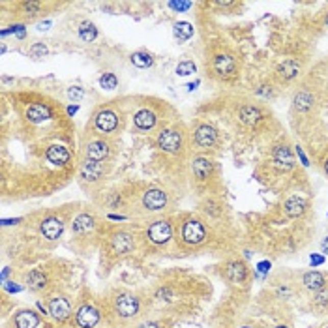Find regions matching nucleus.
Wrapping results in <instances>:
<instances>
[{"label": "nucleus", "instance_id": "39", "mask_svg": "<svg viewBox=\"0 0 328 328\" xmlns=\"http://www.w3.org/2000/svg\"><path fill=\"white\" fill-rule=\"evenodd\" d=\"M12 283H13V282L4 283V289H6V291H10V293H19V291L23 289V287H19V285H12Z\"/></svg>", "mask_w": 328, "mask_h": 328}, {"label": "nucleus", "instance_id": "31", "mask_svg": "<svg viewBox=\"0 0 328 328\" xmlns=\"http://www.w3.org/2000/svg\"><path fill=\"white\" fill-rule=\"evenodd\" d=\"M79 38L83 41H94L98 38V29H96V24L94 23H83L79 27Z\"/></svg>", "mask_w": 328, "mask_h": 328}, {"label": "nucleus", "instance_id": "32", "mask_svg": "<svg viewBox=\"0 0 328 328\" xmlns=\"http://www.w3.org/2000/svg\"><path fill=\"white\" fill-rule=\"evenodd\" d=\"M99 87L105 88V90H115L116 87H118V79H116L115 73H104L102 77H99Z\"/></svg>", "mask_w": 328, "mask_h": 328}, {"label": "nucleus", "instance_id": "48", "mask_svg": "<svg viewBox=\"0 0 328 328\" xmlns=\"http://www.w3.org/2000/svg\"><path fill=\"white\" fill-rule=\"evenodd\" d=\"M276 328H289V326H285V324H280V326H276Z\"/></svg>", "mask_w": 328, "mask_h": 328}, {"label": "nucleus", "instance_id": "13", "mask_svg": "<svg viewBox=\"0 0 328 328\" xmlns=\"http://www.w3.org/2000/svg\"><path fill=\"white\" fill-rule=\"evenodd\" d=\"M216 137H218V132H216L212 126H208V124L197 126V130H195L197 146H201V148H210V146H214V143H216Z\"/></svg>", "mask_w": 328, "mask_h": 328}, {"label": "nucleus", "instance_id": "20", "mask_svg": "<svg viewBox=\"0 0 328 328\" xmlns=\"http://www.w3.org/2000/svg\"><path fill=\"white\" fill-rule=\"evenodd\" d=\"M102 174H104V165L99 161H85L81 167V179L90 180V182L102 179Z\"/></svg>", "mask_w": 328, "mask_h": 328}, {"label": "nucleus", "instance_id": "29", "mask_svg": "<svg viewBox=\"0 0 328 328\" xmlns=\"http://www.w3.org/2000/svg\"><path fill=\"white\" fill-rule=\"evenodd\" d=\"M191 36H193V27L190 23H186V21H180V23L174 24V38L179 41H186L190 40Z\"/></svg>", "mask_w": 328, "mask_h": 328}, {"label": "nucleus", "instance_id": "5", "mask_svg": "<svg viewBox=\"0 0 328 328\" xmlns=\"http://www.w3.org/2000/svg\"><path fill=\"white\" fill-rule=\"evenodd\" d=\"M212 69L218 77H231L238 71V60L229 53H219L212 58Z\"/></svg>", "mask_w": 328, "mask_h": 328}, {"label": "nucleus", "instance_id": "18", "mask_svg": "<svg viewBox=\"0 0 328 328\" xmlns=\"http://www.w3.org/2000/svg\"><path fill=\"white\" fill-rule=\"evenodd\" d=\"M274 165L282 171H291L294 167V160H293V154L287 146H277L274 150Z\"/></svg>", "mask_w": 328, "mask_h": 328}, {"label": "nucleus", "instance_id": "17", "mask_svg": "<svg viewBox=\"0 0 328 328\" xmlns=\"http://www.w3.org/2000/svg\"><path fill=\"white\" fill-rule=\"evenodd\" d=\"M111 246L116 254H130L135 248V242H133V236L128 235V233H116L111 238Z\"/></svg>", "mask_w": 328, "mask_h": 328}, {"label": "nucleus", "instance_id": "44", "mask_svg": "<svg viewBox=\"0 0 328 328\" xmlns=\"http://www.w3.org/2000/svg\"><path fill=\"white\" fill-rule=\"evenodd\" d=\"M139 328H160V326H158L156 322H144V324H141Z\"/></svg>", "mask_w": 328, "mask_h": 328}, {"label": "nucleus", "instance_id": "43", "mask_svg": "<svg viewBox=\"0 0 328 328\" xmlns=\"http://www.w3.org/2000/svg\"><path fill=\"white\" fill-rule=\"evenodd\" d=\"M321 248H322V254H326V255H328V236L324 238V240H322Z\"/></svg>", "mask_w": 328, "mask_h": 328}, {"label": "nucleus", "instance_id": "11", "mask_svg": "<svg viewBox=\"0 0 328 328\" xmlns=\"http://www.w3.org/2000/svg\"><path fill=\"white\" fill-rule=\"evenodd\" d=\"M133 124H135L139 130H143V132H150V130H154V126L158 124V115H156L152 109H148V107H143V109H139L137 113L133 115Z\"/></svg>", "mask_w": 328, "mask_h": 328}, {"label": "nucleus", "instance_id": "30", "mask_svg": "<svg viewBox=\"0 0 328 328\" xmlns=\"http://www.w3.org/2000/svg\"><path fill=\"white\" fill-rule=\"evenodd\" d=\"M294 107L298 111H310L313 107V96L310 92H298L294 96Z\"/></svg>", "mask_w": 328, "mask_h": 328}, {"label": "nucleus", "instance_id": "19", "mask_svg": "<svg viewBox=\"0 0 328 328\" xmlns=\"http://www.w3.org/2000/svg\"><path fill=\"white\" fill-rule=\"evenodd\" d=\"M225 276L229 277L233 283H244L246 277H248V268H246V265L240 263V261H233V263H229L227 268H225Z\"/></svg>", "mask_w": 328, "mask_h": 328}, {"label": "nucleus", "instance_id": "23", "mask_svg": "<svg viewBox=\"0 0 328 328\" xmlns=\"http://www.w3.org/2000/svg\"><path fill=\"white\" fill-rule=\"evenodd\" d=\"M261 118H263V115H261L259 107H255V105H244L240 109V120L248 126L259 124Z\"/></svg>", "mask_w": 328, "mask_h": 328}, {"label": "nucleus", "instance_id": "24", "mask_svg": "<svg viewBox=\"0 0 328 328\" xmlns=\"http://www.w3.org/2000/svg\"><path fill=\"white\" fill-rule=\"evenodd\" d=\"M302 282H304V285L310 289V291H321V289L324 287L326 280H324V276H322L321 272H308V274H304Z\"/></svg>", "mask_w": 328, "mask_h": 328}, {"label": "nucleus", "instance_id": "28", "mask_svg": "<svg viewBox=\"0 0 328 328\" xmlns=\"http://www.w3.org/2000/svg\"><path fill=\"white\" fill-rule=\"evenodd\" d=\"M130 60H132L133 66H137V68H141V69H146V68H150V66L154 64V58H152V55H148V53H143V51L133 53L132 57H130Z\"/></svg>", "mask_w": 328, "mask_h": 328}, {"label": "nucleus", "instance_id": "47", "mask_svg": "<svg viewBox=\"0 0 328 328\" xmlns=\"http://www.w3.org/2000/svg\"><path fill=\"white\" fill-rule=\"evenodd\" d=\"M324 171H326V174H328V160L324 161Z\"/></svg>", "mask_w": 328, "mask_h": 328}, {"label": "nucleus", "instance_id": "42", "mask_svg": "<svg viewBox=\"0 0 328 328\" xmlns=\"http://www.w3.org/2000/svg\"><path fill=\"white\" fill-rule=\"evenodd\" d=\"M257 268H259V272L266 274V272H268V268H270V263H261V265L257 266Z\"/></svg>", "mask_w": 328, "mask_h": 328}, {"label": "nucleus", "instance_id": "35", "mask_svg": "<svg viewBox=\"0 0 328 328\" xmlns=\"http://www.w3.org/2000/svg\"><path fill=\"white\" fill-rule=\"evenodd\" d=\"M29 53L32 57H43V55H47V47L43 45V43H36V45L30 47Z\"/></svg>", "mask_w": 328, "mask_h": 328}, {"label": "nucleus", "instance_id": "4", "mask_svg": "<svg viewBox=\"0 0 328 328\" xmlns=\"http://www.w3.org/2000/svg\"><path fill=\"white\" fill-rule=\"evenodd\" d=\"M118 115L116 111L113 109H99L96 115H94V128L96 132H99L102 135H109V133L116 132L118 130Z\"/></svg>", "mask_w": 328, "mask_h": 328}, {"label": "nucleus", "instance_id": "14", "mask_svg": "<svg viewBox=\"0 0 328 328\" xmlns=\"http://www.w3.org/2000/svg\"><path fill=\"white\" fill-rule=\"evenodd\" d=\"M40 231H41V235L45 236L47 240H57L58 236L62 235V231H64L62 219L55 218V216H51V218H45L43 221H41Z\"/></svg>", "mask_w": 328, "mask_h": 328}, {"label": "nucleus", "instance_id": "10", "mask_svg": "<svg viewBox=\"0 0 328 328\" xmlns=\"http://www.w3.org/2000/svg\"><path fill=\"white\" fill-rule=\"evenodd\" d=\"M109 143L107 141H102V139H96V141H90L85 148V154H87V161H104L107 156H109Z\"/></svg>", "mask_w": 328, "mask_h": 328}, {"label": "nucleus", "instance_id": "9", "mask_svg": "<svg viewBox=\"0 0 328 328\" xmlns=\"http://www.w3.org/2000/svg\"><path fill=\"white\" fill-rule=\"evenodd\" d=\"M49 313H51L53 319L58 322L68 321L69 315H71V306H69L68 298H64V296H55V298L49 300Z\"/></svg>", "mask_w": 328, "mask_h": 328}, {"label": "nucleus", "instance_id": "1", "mask_svg": "<svg viewBox=\"0 0 328 328\" xmlns=\"http://www.w3.org/2000/svg\"><path fill=\"white\" fill-rule=\"evenodd\" d=\"M186 146L184 133L179 128H167L158 135V148L167 154H180Z\"/></svg>", "mask_w": 328, "mask_h": 328}, {"label": "nucleus", "instance_id": "34", "mask_svg": "<svg viewBox=\"0 0 328 328\" xmlns=\"http://www.w3.org/2000/svg\"><path fill=\"white\" fill-rule=\"evenodd\" d=\"M68 98L71 102H81V99L85 98V90L81 87H69L68 88Z\"/></svg>", "mask_w": 328, "mask_h": 328}, {"label": "nucleus", "instance_id": "50", "mask_svg": "<svg viewBox=\"0 0 328 328\" xmlns=\"http://www.w3.org/2000/svg\"><path fill=\"white\" fill-rule=\"evenodd\" d=\"M326 328H328V326H326Z\"/></svg>", "mask_w": 328, "mask_h": 328}, {"label": "nucleus", "instance_id": "7", "mask_svg": "<svg viewBox=\"0 0 328 328\" xmlns=\"http://www.w3.org/2000/svg\"><path fill=\"white\" fill-rule=\"evenodd\" d=\"M115 310L120 317H135L139 313V300L133 294L122 293L115 298Z\"/></svg>", "mask_w": 328, "mask_h": 328}, {"label": "nucleus", "instance_id": "12", "mask_svg": "<svg viewBox=\"0 0 328 328\" xmlns=\"http://www.w3.org/2000/svg\"><path fill=\"white\" fill-rule=\"evenodd\" d=\"M24 116H27V120H29L30 124H43L45 120L51 118L53 113H51V109H49V105L32 104V105H29V109H27Z\"/></svg>", "mask_w": 328, "mask_h": 328}, {"label": "nucleus", "instance_id": "21", "mask_svg": "<svg viewBox=\"0 0 328 328\" xmlns=\"http://www.w3.org/2000/svg\"><path fill=\"white\" fill-rule=\"evenodd\" d=\"M191 169H193V176L197 180H207L212 173V161L208 158H195Z\"/></svg>", "mask_w": 328, "mask_h": 328}, {"label": "nucleus", "instance_id": "49", "mask_svg": "<svg viewBox=\"0 0 328 328\" xmlns=\"http://www.w3.org/2000/svg\"><path fill=\"white\" fill-rule=\"evenodd\" d=\"M242 328H251V326H242Z\"/></svg>", "mask_w": 328, "mask_h": 328}, {"label": "nucleus", "instance_id": "8", "mask_svg": "<svg viewBox=\"0 0 328 328\" xmlns=\"http://www.w3.org/2000/svg\"><path fill=\"white\" fill-rule=\"evenodd\" d=\"M75 322L81 328H94L99 322V311L90 304H83L75 313Z\"/></svg>", "mask_w": 328, "mask_h": 328}, {"label": "nucleus", "instance_id": "25", "mask_svg": "<svg viewBox=\"0 0 328 328\" xmlns=\"http://www.w3.org/2000/svg\"><path fill=\"white\" fill-rule=\"evenodd\" d=\"M94 229V218L88 214H81L73 219V231L77 235H85Z\"/></svg>", "mask_w": 328, "mask_h": 328}, {"label": "nucleus", "instance_id": "16", "mask_svg": "<svg viewBox=\"0 0 328 328\" xmlns=\"http://www.w3.org/2000/svg\"><path fill=\"white\" fill-rule=\"evenodd\" d=\"M13 324H15V328H38L40 317L32 310H21L13 317Z\"/></svg>", "mask_w": 328, "mask_h": 328}, {"label": "nucleus", "instance_id": "22", "mask_svg": "<svg viewBox=\"0 0 328 328\" xmlns=\"http://www.w3.org/2000/svg\"><path fill=\"white\" fill-rule=\"evenodd\" d=\"M277 73L287 81L294 79V77L300 73V62L294 60V58H287V60H283V62L277 66Z\"/></svg>", "mask_w": 328, "mask_h": 328}, {"label": "nucleus", "instance_id": "26", "mask_svg": "<svg viewBox=\"0 0 328 328\" xmlns=\"http://www.w3.org/2000/svg\"><path fill=\"white\" fill-rule=\"evenodd\" d=\"M285 212H287V216H291V218H298V216H302V214L306 212V201L300 199V197H291V199L285 203Z\"/></svg>", "mask_w": 328, "mask_h": 328}, {"label": "nucleus", "instance_id": "41", "mask_svg": "<svg viewBox=\"0 0 328 328\" xmlns=\"http://www.w3.org/2000/svg\"><path fill=\"white\" fill-rule=\"evenodd\" d=\"M296 154L300 156V160H302V165H310V163H308V158L304 156V152H302V148H300V146H296Z\"/></svg>", "mask_w": 328, "mask_h": 328}, {"label": "nucleus", "instance_id": "3", "mask_svg": "<svg viewBox=\"0 0 328 328\" xmlns=\"http://www.w3.org/2000/svg\"><path fill=\"white\" fill-rule=\"evenodd\" d=\"M146 238L154 246H165L173 238V225L169 219H156L146 229Z\"/></svg>", "mask_w": 328, "mask_h": 328}, {"label": "nucleus", "instance_id": "38", "mask_svg": "<svg viewBox=\"0 0 328 328\" xmlns=\"http://www.w3.org/2000/svg\"><path fill=\"white\" fill-rule=\"evenodd\" d=\"M326 302H328V294L326 293H319L315 296V304L322 306V304H326Z\"/></svg>", "mask_w": 328, "mask_h": 328}, {"label": "nucleus", "instance_id": "40", "mask_svg": "<svg viewBox=\"0 0 328 328\" xmlns=\"http://www.w3.org/2000/svg\"><path fill=\"white\" fill-rule=\"evenodd\" d=\"M324 263V257H321V255H311V265L317 266V265H322Z\"/></svg>", "mask_w": 328, "mask_h": 328}, {"label": "nucleus", "instance_id": "33", "mask_svg": "<svg viewBox=\"0 0 328 328\" xmlns=\"http://www.w3.org/2000/svg\"><path fill=\"white\" fill-rule=\"evenodd\" d=\"M197 71V66L193 60H184V62H180L179 66H176V73L180 75V77H186V75H193Z\"/></svg>", "mask_w": 328, "mask_h": 328}, {"label": "nucleus", "instance_id": "46", "mask_svg": "<svg viewBox=\"0 0 328 328\" xmlns=\"http://www.w3.org/2000/svg\"><path fill=\"white\" fill-rule=\"evenodd\" d=\"M75 111H77V107H69V109H68V113H69V115H73Z\"/></svg>", "mask_w": 328, "mask_h": 328}, {"label": "nucleus", "instance_id": "15", "mask_svg": "<svg viewBox=\"0 0 328 328\" xmlns=\"http://www.w3.org/2000/svg\"><path fill=\"white\" fill-rule=\"evenodd\" d=\"M45 158L47 161H51L53 165H66L69 161V158H71V154H69V150L66 148V146H62V144H51L49 148L45 150Z\"/></svg>", "mask_w": 328, "mask_h": 328}, {"label": "nucleus", "instance_id": "37", "mask_svg": "<svg viewBox=\"0 0 328 328\" xmlns=\"http://www.w3.org/2000/svg\"><path fill=\"white\" fill-rule=\"evenodd\" d=\"M23 10H24V12H29L30 15H34L36 12H40V4H36V2H29V4H23Z\"/></svg>", "mask_w": 328, "mask_h": 328}, {"label": "nucleus", "instance_id": "2", "mask_svg": "<svg viewBox=\"0 0 328 328\" xmlns=\"http://www.w3.org/2000/svg\"><path fill=\"white\" fill-rule=\"evenodd\" d=\"M180 238L184 242L186 246H199L205 242L207 238V229L205 225L195 218H188L184 219L182 223V229H180Z\"/></svg>", "mask_w": 328, "mask_h": 328}, {"label": "nucleus", "instance_id": "27", "mask_svg": "<svg viewBox=\"0 0 328 328\" xmlns=\"http://www.w3.org/2000/svg\"><path fill=\"white\" fill-rule=\"evenodd\" d=\"M27 283H29L30 289H34V291H41V289H45L47 285V276L43 274L41 270H32L29 272V276H27Z\"/></svg>", "mask_w": 328, "mask_h": 328}, {"label": "nucleus", "instance_id": "45", "mask_svg": "<svg viewBox=\"0 0 328 328\" xmlns=\"http://www.w3.org/2000/svg\"><path fill=\"white\" fill-rule=\"evenodd\" d=\"M195 87H199V81H195V83H191V85H188V88H190V90H193Z\"/></svg>", "mask_w": 328, "mask_h": 328}, {"label": "nucleus", "instance_id": "6", "mask_svg": "<svg viewBox=\"0 0 328 328\" xmlns=\"http://www.w3.org/2000/svg\"><path fill=\"white\" fill-rule=\"evenodd\" d=\"M143 207L148 210V212H160L163 208L167 207L169 203V197L167 193L160 188H150L143 193Z\"/></svg>", "mask_w": 328, "mask_h": 328}, {"label": "nucleus", "instance_id": "36", "mask_svg": "<svg viewBox=\"0 0 328 328\" xmlns=\"http://www.w3.org/2000/svg\"><path fill=\"white\" fill-rule=\"evenodd\" d=\"M169 6L173 8V10H179V12H184L188 8H191V2H171Z\"/></svg>", "mask_w": 328, "mask_h": 328}]
</instances>
